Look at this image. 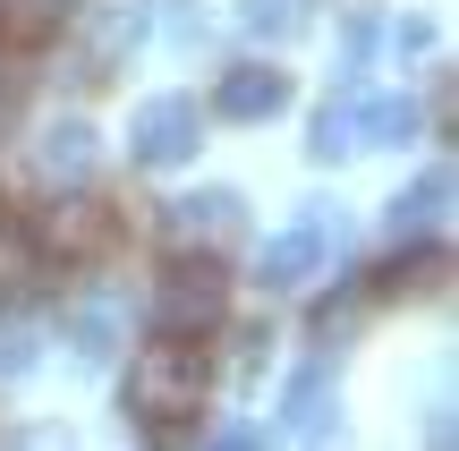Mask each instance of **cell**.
Listing matches in <instances>:
<instances>
[{
    "instance_id": "obj_1",
    "label": "cell",
    "mask_w": 459,
    "mask_h": 451,
    "mask_svg": "<svg viewBox=\"0 0 459 451\" xmlns=\"http://www.w3.org/2000/svg\"><path fill=\"white\" fill-rule=\"evenodd\" d=\"M204 392H213V358H204L196 341L153 333L145 350H136L128 392H119V401H128V426H162V418H196Z\"/></svg>"
},
{
    "instance_id": "obj_2",
    "label": "cell",
    "mask_w": 459,
    "mask_h": 451,
    "mask_svg": "<svg viewBox=\"0 0 459 451\" xmlns=\"http://www.w3.org/2000/svg\"><path fill=\"white\" fill-rule=\"evenodd\" d=\"M221 316H230V273H221V256L179 247L162 265V282H153V324H162L170 341H204V333H221Z\"/></svg>"
},
{
    "instance_id": "obj_3",
    "label": "cell",
    "mask_w": 459,
    "mask_h": 451,
    "mask_svg": "<svg viewBox=\"0 0 459 451\" xmlns=\"http://www.w3.org/2000/svg\"><path fill=\"white\" fill-rule=\"evenodd\" d=\"M26 239H34L43 265H102V256L119 247V213L102 196H51L43 213L26 221Z\"/></svg>"
},
{
    "instance_id": "obj_4",
    "label": "cell",
    "mask_w": 459,
    "mask_h": 451,
    "mask_svg": "<svg viewBox=\"0 0 459 451\" xmlns=\"http://www.w3.org/2000/svg\"><path fill=\"white\" fill-rule=\"evenodd\" d=\"M196 136H204V119H196V102H187V94L136 102V119H128V153H136L145 170H170V162H187V153H196Z\"/></svg>"
},
{
    "instance_id": "obj_5",
    "label": "cell",
    "mask_w": 459,
    "mask_h": 451,
    "mask_svg": "<svg viewBox=\"0 0 459 451\" xmlns=\"http://www.w3.org/2000/svg\"><path fill=\"white\" fill-rule=\"evenodd\" d=\"M213 111H221V119H238V128H255V119H281V111H290V68H273V60H238V68H221Z\"/></svg>"
},
{
    "instance_id": "obj_6",
    "label": "cell",
    "mask_w": 459,
    "mask_h": 451,
    "mask_svg": "<svg viewBox=\"0 0 459 451\" xmlns=\"http://www.w3.org/2000/svg\"><path fill=\"white\" fill-rule=\"evenodd\" d=\"M179 247H196V256H213L221 239H238L247 230V196L238 187H196V196H179L170 204V221H162Z\"/></svg>"
},
{
    "instance_id": "obj_7",
    "label": "cell",
    "mask_w": 459,
    "mask_h": 451,
    "mask_svg": "<svg viewBox=\"0 0 459 451\" xmlns=\"http://www.w3.org/2000/svg\"><path fill=\"white\" fill-rule=\"evenodd\" d=\"M77 26V0H0V51H43Z\"/></svg>"
},
{
    "instance_id": "obj_8",
    "label": "cell",
    "mask_w": 459,
    "mask_h": 451,
    "mask_svg": "<svg viewBox=\"0 0 459 451\" xmlns=\"http://www.w3.org/2000/svg\"><path fill=\"white\" fill-rule=\"evenodd\" d=\"M315 265H324V230H315V221H298V230H281V239H264V290H307L315 282Z\"/></svg>"
},
{
    "instance_id": "obj_9",
    "label": "cell",
    "mask_w": 459,
    "mask_h": 451,
    "mask_svg": "<svg viewBox=\"0 0 459 451\" xmlns=\"http://www.w3.org/2000/svg\"><path fill=\"white\" fill-rule=\"evenodd\" d=\"M443 282H451V256L434 247V239H417V247H400V256H392V265H383L366 290H375V299H434Z\"/></svg>"
},
{
    "instance_id": "obj_10",
    "label": "cell",
    "mask_w": 459,
    "mask_h": 451,
    "mask_svg": "<svg viewBox=\"0 0 459 451\" xmlns=\"http://www.w3.org/2000/svg\"><path fill=\"white\" fill-rule=\"evenodd\" d=\"M68 350L77 358H119L128 350V299H77L68 307Z\"/></svg>"
},
{
    "instance_id": "obj_11",
    "label": "cell",
    "mask_w": 459,
    "mask_h": 451,
    "mask_svg": "<svg viewBox=\"0 0 459 451\" xmlns=\"http://www.w3.org/2000/svg\"><path fill=\"white\" fill-rule=\"evenodd\" d=\"M443 213H451V170H426L417 187H400V204H392V239H400V247H417V239L443 230Z\"/></svg>"
},
{
    "instance_id": "obj_12",
    "label": "cell",
    "mask_w": 459,
    "mask_h": 451,
    "mask_svg": "<svg viewBox=\"0 0 459 451\" xmlns=\"http://www.w3.org/2000/svg\"><path fill=\"white\" fill-rule=\"evenodd\" d=\"M281 426H290L298 443H315L332 426V375L324 367H298L290 375V392H281Z\"/></svg>"
},
{
    "instance_id": "obj_13",
    "label": "cell",
    "mask_w": 459,
    "mask_h": 451,
    "mask_svg": "<svg viewBox=\"0 0 459 451\" xmlns=\"http://www.w3.org/2000/svg\"><path fill=\"white\" fill-rule=\"evenodd\" d=\"M34 162H43L51 179H85V170H94V128H85V119H51Z\"/></svg>"
},
{
    "instance_id": "obj_14",
    "label": "cell",
    "mask_w": 459,
    "mask_h": 451,
    "mask_svg": "<svg viewBox=\"0 0 459 451\" xmlns=\"http://www.w3.org/2000/svg\"><path fill=\"white\" fill-rule=\"evenodd\" d=\"M366 307H375V290H332V299L324 307H315V341H324V350H332V341H358V324H366Z\"/></svg>"
},
{
    "instance_id": "obj_15",
    "label": "cell",
    "mask_w": 459,
    "mask_h": 451,
    "mask_svg": "<svg viewBox=\"0 0 459 451\" xmlns=\"http://www.w3.org/2000/svg\"><path fill=\"white\" fill-rule=\"evenodd\" d=\"M366 145V111H341L332 102L324 119H315V162H341V153H358Z\"/></svg>"
},
{
    "instance_id": "obj_16",
    "label": "cell",
    "mask_w": 459,
    "mask_h": 451,
    "mask_svg": "<svg viewBox=\"0 0 459 451\" xmlns=\"http://www.w3.org/2000/svg\"><path fill=\"white\" fill-rule=\"evenodd\" d=\"M145 451H196V418H162V426H145Z\"/></svg>"
},
{
    "instance_id": "obj_17",
    "label": "cell",
    "mask_w": 459,
    "mask_h": 451,
    "mask_svg": "<svg viewBox=\"0 0 459 451\" xmlns=\"http://www.w3.org/2000/svg\"><path fill=\"white\" fill-rule=\"evenodd\" d=\"M247 17H255V26H290L298 0H247Z\"/></svg>"
},
{
    "instance_id": "obj_18",
    "label": "cell",
    "mask_w": 459,
    "mask_h": 451,
    "mask_svg": "<svg viewBox=\"0 0 459 451\" xmlns=\"http://www.w3.org/2000/svg\"><path fill=\"white\" fill-rule=\"evenodd\" d=\"M204 451H264L255 435H221V443H204Z\"/></svg>"
}]
</instances>
